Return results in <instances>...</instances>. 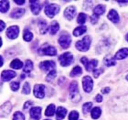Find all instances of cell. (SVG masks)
Returning a JSON list of instances; mask_svg holds the SVG:
<instances>
[{
	"mask_svg": "<svg viewBox=\"0 0 128 120\" xmlns=\"http://www.w3.org/2000/svg\"><path fill=\"white\" fill-rule=\"evenodd\" d=\"M70 95L72 102H80L81 100V95L78 89V84L76 81H73L70 85Z\"/></svg>",
	"mask_w": 128,
	"mask_h": 120,
	"instance_id": "cell-1",
	"label": "cell"
},
{
	"mask_svg": "<svg viewBox=\"0 0 128 120\" xmlns=\"http://www.w3.org/2000/svg\"><path fill=\"white\" fill-rule=\"evenodd\" d=\"M38 53L40 56H54L57 54V50L53 46L45 44L39 49Z\"/></svg>",
	"mask_w": 128,
	"mask_h": 120,
	"instance_id": "cell-2",
	"label": "cell"
},
{
	"mask_svg": "<svg viewBox=\"0 0 128 120\" xmlns=\"http://www.w3.org/2000/svg\"><path fill=\"white\" fill-rule=\"evenodd\" d=\"M91 43V39L89 36H84L81 41L76 42V47L81 52H86L89 50Z\"/></svg>",
	"mask_w": 128,
	"mask_h": 120,
	"instance_id": "cell-3",
	"label": "cell"
},
{
	"mask_svg": "<svg viewBox=\"0 0 128 120\" xmlns=\"http://www.w3.org/2000/svg\"><path fill=\"white\" fill-rule=\"evenodd\" d=\"M73 56L70 52H65L59 57L58 60L62 67H68L73 62Z\"/></svg>",
	"mask_w": 128,
	"mask_h": 120,
	"instance_id": "cell-4",
	"label": "cell"
},
{
	"mask_svg": "<svg viewBox=\"0 0 128 120\" xmlns=\"http://www.w3.org/2000/svg\"><path fill=\"white\" fill-rule=\"evenodd\" d=\"M60 10V7L56 4H50L46 6L44 8V13L50 18H52L57 14Z\"/></svg>",
	"mask_w": 128,
	"mask_h": 120,
	"instance_id": "cell-5",
	"label": "cell"
},
{
	"mask_svg": "<svg viewBox=\"0 0 128 120\" xmlns=\"http://www.w3.org/2000/svg\"><path fill=\"white\" fill-rule=\"evenodd\" d=\"M58 42L61 47L64 49L68 48L71 43V36L68 33H63L59 37Z\"/></svg>",
	"mask_w": 128,
	"mask_h": 120,
	"instance_id": "cell-6",
	"label": "cell"
},
{
	"mask_svg": "<svg viewBox=\"0 0 128 120\" xmlns=\"http://www.w3.org/2000/svg\"><path fill=\"white\" fill-rule=\"evenodd\" d=\"M81 62L84 65L86 70L88 72H90L93 70L96 66L98 65V61L96 59H92L91 60H89L86 57H84L81 59Z\"/></svg>",
	"mask_w": 128,
	"mask_h": 120,
	"instance_id": "cell-7",
	"label": "cell"
},
{
	"mask_svg": "<svg viewBox=\"0 0 128 120\" xmlns=\"http://www.w3.org/2000/svg\"><path fill=\"white\" fill-rule=\"evenodd\" d=\"M82 87L85 92L90 93L93 88V81L90 76H85L82 78Z\"/></svg>",
	"mask_w": 128,
	"mask_h": 120,
	"instance_id": "cell-8",
	"label": "cell"
},
{
	"mask_svg": "<svg viewBox=\"0 0 128 120\" xmlns=\"http://www.w3.org/2000/svg\"><path fill=\"white\" fill-rule=\"evenodd\" d=\"M20 32V29L18 26H12L8 27L6 31V36L9 39H14L17 38Z\"/></svg>",
	"mask_w": 128,
	"mask_h": 120,
	"instance_id": "cell-9",
	"label": "cell"
},
{
	"mask_svg": "<svg viewBox=\"0 0 128 120\" xmlns=\"http://www.w3.org/2000/svg\"><path fill=\"white\" fill-rule=\"evenodd\" d=\"M45 86L42 84H37L34 87V95L38 98H43L44 97Z\"/></svg>",
	"mask_w": 128,
	"mask_h": 120,
	"instance_id": "cell-10",
	"label": "cell"
},
{
	"mask_svg": "<svg viewBox=\"0 0 128 120\" xmlns=\"http://www.w3.org/2000/svg\"><path fill=\"white\" fill-rule=\"evenodd\" d=\"M56 66V63L52 60H46L41 62L40 63V68L42 70L44 71H50V70H52Z\"/></svg>",
	"mask_w": 128,
	"mask_h": 120,
	"instance_id": "cell-11",
	"label": "cell"
},
{
	"mask_svg": "<svg viewBox=\"0 0 128 120\" xmlns=\"http://www.w3.org/2000/svg\"><path fill=\"white\" fill-rule=\"evenodd\" d=\"M76 14V9L74 6H71L68 7L64 12V15L65 17L69 20L71 21L74 19Z\"/></svg>",
	"mask_w": 128,
	"mask_h": 120,
	"instance_id": "cell-12",
	"label": "cell"
},
{
	"mask_svg": "<svg viewBox=\"0 0 128 120\" xmlns=\"http://www.w3.org/2000/svg\"><path fill=\"white\" fill-rule=\"evenodd\" d=\"M30 113L31 120H40L41 118V108L38 107H32L30 110Z\"/></svg>",
	"mask_w": 128,
	"mask_h": 120,
	"instance_id": "cell-13",
	"label": "cell"
},
{
	"mask_svg": "<svg viewBox=\"0 0 128 120\" xmlns=\"http://www.w3.org/2000/svg\"><path fill=\"white\" fill-rule=\"evenodd\" d=\"M16 75V72L12 70H3L1 73V80L4 82H8L12 78H14Z\"/></svg>",
	"mask_w": 128,
	"mask_h": 120,
	"instance_id": "cell-14",
	"label": "cell"
},
{
	"mask_svg": "<svg viewBox=\"0 0 128 120\" xmlns=\"http://www.w3.org/2000/svg\"><path fill=\"white\" fill-rule=\"evenodd\" d=\"M30 8L31 11L34 15H38L40 13L41 9V5L39 1H33L31 0L30 1Z\"/></svg>",
	"mask_w": 128,
	"mask_h": 120,
	"instance_id": "cell-15",
	"label": "cell"
},
{
	"mask_svg": "<svg viewBox=\"0 0 128 120\" xmlns=\"http://www.w3.org/2000/svg\"><path fill=\"white\" fill-rule=\"evenodd\" d=\"M108 18L114 23H117L120 21V16L117 11L114 9H111L108 14Z\"/></svg>",
	"mask_w": 128,
	"mask_h": 120,
	"instance_id": "cell-16",
	"label": "cell"
},
{
	"mask_svg": "<svg viewBox=\"0 0 128 120\" xmlns=\"http://www.w3.org/2000/svg\"><path fill=\"white\" fill-rule=\"evenodd\" d=\"M25 9L23 8H16L10 14V17L13 19H18L24 14Z\"/></svg>",
	"mask_w": 128,
	"mask_h": 120,
	"instance_id": "cell-17",
	"label": "cell"
},
{
	"mask_svg": "<svg viewBox=\"0 0 128 120\" xmlns=\"http://www.w3.org/2000/svg\"><path fill=\"white\" fill-rule=\"evenodd\" d=\"M128 56V49L123 48L118 51L114 56V58L117 60H122Z\"/></svg>",
	"mask_w": 128,
	"mask_h": 120,
	"instance_id": "cell-18",
	"label": "cell"
},
{
	"mask_svg": "<svg viewBox=\"0 0 128 120\" xmlns=\"http://www.w3.org/2000/svg\"><path fill=\"white\" fill-rule=\"evenodd\" d=\"M67 113V110L62 107H60L58 108L56 111V120H62L65 118Z\"/></svg>",
	"mask_w": 128,
	"mask_h": 120,
	"instance_id": "cell-19",
	"label": "cell"
},
{
	"mask_svg": "<svg viewBox=\"0 0 128 120\" xmlns=\"http://www.w3.org/2000/svg\"><path fill=\"white\" fill-rule=\"evenodd\" d=\"M11 104L10 102H7L4 103L1 107V115L2 116L3 115H8L11 112Z\"/></svg>",
	"mask_w": 128,
	"mask_h": 120,
	"instance_id": "cell-20",
	"label": "cell"
},
{
	"mask_svg": "<svg viewBox=\"0 0 128 120\" xmlns=\"http://www.w3.org/2000/svg\"><path fill=\"white\" fill-rule=\"evenodd\" d=\"M38 26L40 28V32L42 34L46 33L48 29V24L46 23V21L44 20L41 19L38 21Z\"/></svg>",
	"mask_w": 128,
	"mask_h": 120,
	"instance_id": "cell-21",
	"label": "cell"
},
{
	"mask_svg": "<svg viewBox=\"0 0 128 120\" xmlns=\"http://www.w3.org/2000/svg\"><path fill=\"white\" fill-rule=\"evenodd\" d=\"M104 63L107 67H111L116 64L114 57H112L110 56H108L104 59Z\"/></svg>",
	"mask_w": 128,
	"mask_h": 120,
	"instance_id": "cell-22",
	"label": "cell"
},
{
	"mask_svg": "<svg viewBox=\"0 0 128 120\" xmlns=\"http://www.w3.org/2000/svg\"><path fill=\"white\" fill-rule=\"evenodd\" d=\"M86 26H79V27H76L73 31V35L76 37H78V36H81V35L83 34L84 33L86 32Z\"/></svg>",
	"mask_w": 128,
	"mask_h": 120,
	"instance_id": "cell-23",
	"label": "cell"
},
{
	"mask_svg": "<svg viewBox=\"0 0 128 120\" xmlns=\"http://www.w3.org/2000/svg\"><path fill=\"white\" fill-rule=\"evenodd\" d=\"M105 11H106V7L102 4H99L94 8V14H96L99 16L104 13Z\"/></svg>",
	"mask_w": 128,
	"mask_h": 120,
	"instance_id": "cell-24",
	"label": "cell"
},
{
	"mask_svg": "<svg viewBox=\"0 0 128 120\" xmlns=\"http://www.w3.org/2000/svg\"><path fill=\"white\" fill-rule=\"evenodd\" d=\"M23 66V63L20 60L16 59L13 60L10 63V67L14 69H20Z\"/></svg>",
	"mask_w": 128,
	"mask_h": 120,
	"instance_id": "cell-25",
	"label": "cell"
},
{
	"mask_svg": "<svg viewBox=\"0 0 128 120\" xmlns=\"http://www.w3.org/2000/svg\"><path fill=\"white\" fill-rule=\"evenodd\" d=\"M55 110H56V107H55L54 105H50L45 111V115L46 117H52L54 115Z\"/></svg>",
	"mask_w": 128,
	"mask_h": 120,
	"instance_id": "cell-26",
	"label": "cell"
},
{
	"mask_svg": "<svg viewBox=\"0 0 128 120\" xmlns=\"http://www.w3.org/2000/svg\"><path fill=\"white\" fill-rule=\"evenodd\" d=\"M10 8V2L8 1H1L0 2V11L1 12H6Z\"/></svg>",
	"mask_w": 128,
	"mask_h": 120,
	"instance_id": "cell-27",
	"label": "cell"
},
{
	"mask_svg": "<svg viewBox=\"0 0 128 120\" xmlns=\"http://www.w3.org/2000/svg\"><path fill=\"white\" fill-rule=\"evenodd\" d=\"M82 68L80 66H76L75 67H74L72 68V71L70 73V76L71 77H78V76L82 74Z\"/></svg>",
	"mask_w": 128,
	"mask_h": 120,
	"instance_id": "cell-28",
	"label": "cell"
},
{
	"mask_svg": "<svg viewBox=\"0 0 128 120\" xmlns=\"http://www.w3.org/2000/svg\"><path fill=\"white\" fill-rule=\"evenodd\" d=\"M101 114V110L100 107H95L91 111V117H92L93 119L96 120L98 119L100 117Z\"/></svg>",
	"mask_w": 128,
	"mask_h": 120,
	"instance_id": "cell-29",
	"label": "cell"
},
{
	"mask_svg": "<svg viewBox=\"0 0 128 120\" xmlns=\"http://www.w3.org/2000/svg\"><path fill=\"white\" fill-rule=\"evenodd\" d=\"M33 38V34L28 29H25L23 32V39L26 42H30Z\"/></svg>",
	"mask_w": 128,
	"mask_h": 120,
	"instance_id": "cell-30",
	"label": "cell"
},
{
	"mask_svg": "<svg viewBox=\"0 0 128 120\" xmlns=\"http://www.w3.org/2000/svg\"><path fill=\"white\" fill-rule=\"evenodd\" d=\"M59 29H60V25H59V24L56 21H54L51 23V29H50V33L52 35L55 34L57 33Z\"/></svg>",
	"mask_w": 128,
	"mask_h": 120,
	"instance_id": "cell-31",
	"label": "cell"
},
{
	"mask_svg": "<svg viewBox=\"0 0 128 120\" xmlns=\"http://www.w3.org/2000/svg\"><path fill=\"white\" fill-rule=\"evenodd\" d=\"M33 68V63H32V61L30 60H27L26 61V63H25V66L23 68V71L26 73H29L31 72Z\"/></svg>",
	"mask_w": 128,
	"mask_h": 120,
	"instance_id": "cell-32",
	"label": "cell"
},
{
	"mask_svg": "<svg viewBox=\"0 0 128 120\" xmlns=\"http://www.w3.org/2000/svg\"><path fill=\"white\" fill-rule=\"evenodd\" d=\"M86 19H87V15L83 12H81L79 14L78 17V23L80 24H83L86 22Z\"/></svg>",
	"mask_w": 128,
	"mask_h": 120,
	"instance_id": "cell-33",
	"label": "cell"
},
{
	"mask_svg": "<svg viewBox=\"0 0 128 120\" xmlns=\"http://www.w3.org/2000/svg\"><path fill=\"white\" fill-rule=\"evenodd\" d=\"M92 106V103L91 102H87V103H84L82 106V112H83L84 114H87L88 113H89Z\"/></svg>",
	"mask_w": 128,
	"mask_h": 120,
	"instance_id": "cell-34",
	"label": "cell"
},
{
	"mask_svg": "<svg viewBox=\"0 0 128 120\" xmlns=\"http://www.w3.org/2000/svg\"><path fill=\"white\" fill-rule=\"evenodd\" d=\"M12 120H25V117L21 112H16L14 114Z\"/></svg>",
	"mask_w": 128,
	"mask_h": 120,
	"instance_id": "cell-35",
	"label": "cell"
},
{
	"mask_svg": "<svg viewBox=\"0 0 128 120\" xmlns=\"http://www.w3.org/2000/svg\"><path fill=\"white\" fill-rule=\"evenodd\" d=\"M22 92L24 94L26 95H28L30 93V92H31V87H30V85L28 82H25L23 87H22Z\"/></svg>",
	"mask_w": 128,
	"mask_h": 120,
	"instance_id": "cell-36",
	"label": "cell"
},
{
	"mask_svg": "<svg viewBox=\"0 0 128 120\" xmlns=\"http://www.w3.org/2000/svg\"><path fill=\"white\" fill-rule=\"evenodd\" d=\"M56 70H51V72L48 73V75L47 77H46V81H47V82H51V80H52L56 77Z\"/></svg>",
	"mask_w": 128,
	"mask_h": 120,
	"instance_id": "cell-37",
	"label": "cell"
},
{
	"mask_svg": "<svg viewBox=\"0 0 128 120\" xmlns=\"http://www.w3.org/2000/svg\"><path fill=\"white\" fill-rule=\"evenodd\" d=\"M79 118V113L76 111H72L69 115L70 120H78Z\"/></svg>",
	"mask_w": 128,
	"mask_h": 120,
	"instance_id": "cell-38",
	"label": "cell"
},
{
	"mask_svg": "<svg viewBox=\"0 0 128 120\" xmlns=\"http://www.w3.org/2000/svg\"><path fill=\"white\" fill-rule=\"evenodd\" d=\"M10 86H11V89L12 91H17L20 88V82H12L10 84Z\"/></svg>",
	"mask_w": 128,
	"mask_h": 120,
	"instance_id": "cell-39",
	"label": "cell"
},
{
	"mask_svg": "<svg viewBox=\"0 0 128 120\" xmlns=\"http://www.w3.org/2000/svg\"><path fill=\"white\" fill-rule=\"evenodd\" d=\"M99 18H100V17H99L98 16H97V15L96 14H92V16L91 17V23L92 24H96L98 22V21L99 20Z\"/></svg>",
	"mask_w": 128,
	"mask_h": 120,
	"instance_id": "cell-40",
	"label": "cell"
},
{
	"mask_svg": "<svg viewBox=\"0 0 128 120\" xmlns=\"http://www.w3.org/2000/svg\"><path fill=\"white\" fill-rule=\"evenodd\" d=\"M102 73V69H96L93 70V75L94 78H97Z\"/></svg>",
	"mask_w": 128,
	"mask_h": 120,
	"instance_id": "cell-41",
	"label": "cell"
},
{
	"mask_svg": "<svg viewBox=\"0 0 128 120\" xmlns=\"http://www.w3.org/2000/svg\"><path fill=\"white\" fill-rule=\"evenodd\" d=\"M32 104H33V103L31 102H30V101H29V102H26V103H24V110L28 109L31 105H32Z\"/></svg>",
	"mask_w": 128,
	"mask_h": 120,
	"instance_id": "cell-42",
	"label": "cell"
},
{
	"mask_svg": "<svg viewBox=\"0 0 128 120\" xmlns=\"http://www.w3.org/2000/svg\"><path fill=\"white\" fill-rule=\"evenodd\" d=\"M110 90L111 89H110V87H105V88H102L101 92H102L103 94H107V93H108L110 92Z\"/></svg>",
	"mask_w": 128,
	"mask_h": 120,
	"instance_id": "cell-43",
	"label": "cell"
},
{
	"mask_svg": "<svg viewBox=\"0 0 128 120\" xmlns=\"http://www.w3.org/2000/svg\"><path fill=\"white\" fill-rule=\"evenodd\" d=\"M5 27H6V24H5L2 20L0 21V31L1 32V31H3L4 29L5 28Z\"/></svg>",
	"mask_w": 128,
	"mask_h": 120,
	"instance_id": "cell-44",
	"label": "cell"
},
{
	"mask_svg": "<svg viewBox=\"0 0 128 120\" xmlns=\"http://www.w3.org/2000/svg\"><path fill=\"white\" fill-rule=\"evenodd\" d=\"M96 100L98 103H100V102H101L102 101V97L100 94L97 95V96L96 97Z\"/></svg>",
	"mask_w": 128,
	"mask_h": 120,
	"instance_id": "cell-45",
	"label": "cell"
},
{
	"mask_svg": "<svg viewBox=\"0 0 128 120\" xmlns=\"http://www.w3.org/2000/svg\"><path fill=\"white\" fill-rule=\"evenodd\" d=\"M14 2H16V4H18L22 5L24 3L25 1H24V0H15Z\"/></svg>",
	"mask_w": 128,
	"mask_h": 120,
	"instance_id": "cell-46",
	"label": "cell"
},
{
	"mask_svg": "<svg viewBox=\"0 0 128 120\" xmlns=\"http://www.w3.org/2000/svg\"><path fill=\"white\" fill-rule=\"evenodd\" d=\"M118 2H120V3H128V1H117Z\"/></svg>",
	"mask_w": 128,
	"mask_h": 120,
	"instance_id": "cell-47",
	"label": "cell"
},
{
	"mask_svg": "<svg viewBox=\"0 0 128 120\" xmlns=\"http://www.w3.org/2000/svg\"><path fill=\"white\" fill-rule=\"evenodd\" d=\"M1 67H2V64H3V59H2V56H1Z\"/></svg>",
	"mask_w": 128,
	"mask_h": 120,
	"instance_id": "cell-48",
	"label": "cell"
},
{
	"mask_svg": "<svg viewBox=\"0 0 128 120\" xmlns=\"http://www.w3.org/2000/svg\"><path fill=\"white\" fill-rule=\"evenodd\" d=\"M126 40L128 42V33L126 34Z\"/></svg>",
	"mask_w": 128,
	"mask_h": 120,
	"instance_id": "cell-49",
	"label": "cell"
},
{
	"mask_svg": "<svg viewBox=\"0 0 128 120\" xmlns=\"http://www.w3.org/2000/svg\"><path fill=\"white\" fill-rule=\"evenodd\" d=\"M126 80H127L128 81V74L127 75H126Z\"/></svg>",
	"mask_w": 128,
	"mask_h": 120,
	"instance_id": "cell-50",
	"label": "cell"
},
{
	"mask_svg": "<svg viewBox=\"0 0 128 120\" xmlns=\"http://www.w3.org/2000/svg\"></svg>",
	"mask_w": 128,
	"mask_h": 120,
	"instance_id": "cell-51",
	"label": "cell"
}]
</instances>
